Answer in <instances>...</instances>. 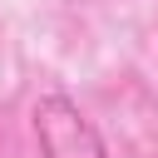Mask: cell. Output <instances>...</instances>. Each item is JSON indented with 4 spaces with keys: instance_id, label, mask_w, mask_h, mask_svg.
<instances>
[{
    "instance_id": "6da1fadb",
    "label": "cell",
    "mask_w": 158,
    "mask_h": 158,
    "mask_svg": "<svg viewBox=\"0 0 158 158\" xmlns=\"http://www.w3.org/2000/svg\"><path fill=\"white\" fill-rule=\"evenodd\" d=\"M30 128L40 158H109L104 133L69 94H40L30 109Z\"/></svg>"
}]
</instances>
